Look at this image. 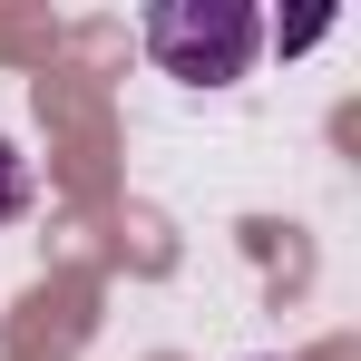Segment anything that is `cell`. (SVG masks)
Returning <instances> with one entry per match:
<instances>
[{
    "label": "cell",
    "mask_w": 361,
    "mask_h": 361,
    "mask_svg": "<svg viewBox=\"0 0 361 361\" xmlns=\"http://www.w3.org/2000/svg\"><path fill=\"white\" fill-rule=\"evenodd\" d=\"M147 49L166 78H195V88H225L254 68L264 49V20L244 10V0H157L147 10Z\"/></svg>",
    "instance_id": "cell-1"
},
{
    "label": "cell",
    "mask_w": 361,
    "mask_h": 361,
    "mask_svg": "<svg viewBox=\"0 0 361 361\" xmlns=\"http://www.w3.org/2000/svg\"><path fill=\"white\" fill-rule=\"evenodd\" d=\"M20 205H30V166H20V147L0 137V225H10Z\"/></svg>",
    "instance_id": "cell-2"
}]
</instances>
